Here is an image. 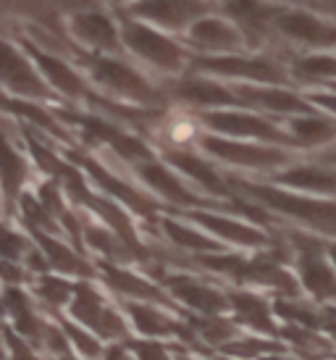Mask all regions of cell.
<instances>
[{
	"mask_svg": "<svg viewBox=\"0 0 336 360\" xmlns=\"http://www.w3.org/2000/svg\"><path fill=\"white\" fill-rule=\"evenodd\" d=\"M292 79L297 82H336V56L326 53H307V56H295L289 63Z\"/></svg>",
	"mask_w": 336,
	"mask_h": 360,
	"instance_id": "obj_34",
	"label": "cell"
},
{
	"mask_svg": "<svg viewBox=\"0 0 336 360\" xmlns=\"http://www.w3.org/2000/svg\"><path fill=\"white\" fill-rule=\"evenodd\" d=\"M328 255H331V263L336 266V245H331V248H328Z\"/></svg>",
	"mask_w": 336,
	"mask_h": 360,
	"instance_id": "obj_52",
	"label": "cell"
},
{
	"mask_svg": "<svg viewBox=\"0 0 336 360\" xmlns=\"http://www.w3.org/2000/svg\"><path fill=\"white\" fill-rule=\"evenodd\" d=\"M289 134L295 140V148H323L336 142V121L326 116H295L289 121Z\"/></svg>",
	"mask_w": 336,
	"mask_h": 360,
	"instance_id": "obj_30",
	"label": "cell"
},
{
	"mask_svg": "<svg viewBox=\"0 0 336 360\" xmlns=\"http://www.w3.org/2000/svg\"><path fill=\"white\" fill-rule=\"evenodd\" d=\"M234 92L245 108H257L278 116H310L313 103L281 87H257V84H234Z\"/></svg>",
	"mask_w": 336,
	"mask_h": 360,
	"instance_id": "obj_20",
	"label": "cell"
},
{
	"mask_svg": "<svg viewBox=\"0 0 336 360\" xmlns=\"http://www.w3.org/2000/svg\"><path fill=\"white\" fill-rule=\"evenodd\" d=\"M166 160L176 171H181L187 179H192L200 190L210 192L213 198H224V200H234V187L231 181L224 179L216 171V166L205 160L202 155L192 150H166Z\"/></svg>",
	"mask_w": 336,
	"mask_h": 360,
	"instance_id": "obj_21",
	"label": "cell"
},
{
	"mask_svg": "<svg viewBox=\"0 0 336 360\" xmlns=\"http://www.w3.org/2000/svg\"><path fill=\"white\" fill-rule=\"evenodd\" d=\"M228 302H231V310H234L239 323L252 326V329L271 334V337L281 334L276 329V323H273V308L260 295H252V292H228Z\"/></svg>",
	"mask_w": 336,
	"mask_h": 360,
	"instance_id": "obj_28",
	"label": "cell"
},
{
	"mask_svg": "<svg viewBox=\"0 0 336 360\" xmlns=\"http://www.w3.org/2000/svg\"><path fill=\"white\" fill-rule=\"evenodd\" d=\"M69 158L74 160L77 166H82V169L87 171L89 176L100 184V190H105V195H110L113 200L124 202L127 208H131L134 213H139V216H148V219L155 216V208H158V205L150 200L148 195H142L137 187H131L129 181L119 179V176L110 169H105L103 163H98V160L89 158V155H79L77 150H71Z\"/></svg>",
	"mask_w": 336,
	"mask_h": 360,
	"instance_id": "obj_16",
	"label": "cell"
},
{
	"mask_svg": "<svg viewBox=\"0 0 336 360\" xmlns=\"http://www.w3.org/2000/svg\"><path fill=\"white\" fill-rule=\"evenodd\" d=\"M276 181L284 187H295L316 195H336V166L326 163H302L276 174Z\"/></svg>",
	"mask_w": 336,
	"mask_h": 360,
	"instance_id": "obj_26",
	"label": "cell"
},
{
	"mask_svg": "<svg viewBox=\"0 0 336 360\" xmlns=\"http://www.w3.org/2000/svg\"><path fill=\"white\" fill-rule=\"evenodd\" d=\"M58 360H77V358H69V355H63V358H58Z\"/></svg>",
	"mask_w": 336,
	"mask_h": 360,
	"instance_id": "obj_53",
	"label": "cell"
},
{
	"mask_svg": "<svg viewBox=\"0 0 336 360\" xmlns=\"http://www.w3.org/2000/svg\"><path fill=\"white\" fill-rule=\"evenodd\" d=\"M3 276H6V281H8V284H13V281L24 279V271H21V266L16 269L11 260H3Z\"/></svg>",
	"mask_w": 336,
	"mask_h": 360,
	"instance_id": "obj_47",
	"label": "cell"
},
{
	"mask_svg": "<svg viewBox=\"0 0 336 360\" xmlns=\"http://www.w3.org/2000/svg\"><path fill=\"white\" fill-rule=\"evenodd\" d=\"M79 63L87 69L92 84L110 95V101H131L142 105H155L163 101V92L142 77L134 66L113 56H100V53H79Z\"/></svg>",
	"mask_w": 336,
	"mask_h": 360,
	"instance_id": "obj_2",
	"label": "cell"
},
{
	"mask_svg": "<svg viewBox=\"0 0 336 360\" xmlns=\"http://www.w3.org/2000/svg\"><path fill=\"white\" fill-rule=\"evenodd\" d=\"M30 176V169H27V163L21 158V153H16L13 145H6V158H3V187H6V195L11 198H21V187H24V181Z\"/></svg>",
	"mask_w": 336,
	"mask_h": 360,
	"instance_id": "obj_37",
	"label": "cell"
},
{
	"mask_svg": "<svg viewBox=\"0 0 336 360\" xmlns=\"http://www.w3.org/2000/svg\"><path fill=\"white\" fill-rule=\"evenodd\" d=\"M176 360H189V358H184V355H181V358H176Z\"/></svg>",
	"mask_w": 336,
	"mask_h": 360,
	"instance_id": "obj_55",
	"label": "cell"
},
{
	"mask_svg": "<svg viewBox=\"0 0 336 360\" xmlns=\"http://www.w3.org/2000/svg\"><path fill=\"white\" fill-rule=\"evenodd\" d=\"M284 240L292 248L297 260L299 279L318 302H334L336 305V269L326 260V245L316 237H307L302 231H284Z\"/></svg>",
	"mask_w": 336,
	"mask_h": 360,
	"instance_id": "obj_6",
	"label": "cell"
},
{
	"mask_svg": "<svg viewBox=\"0 0 336 360\" xmlns=\"http://www.w3.org/2000/svg\"><path fill=\"white\" fill-rule=\"evenodd\" d=\"M34 292H37V297H40L48 308H60V305H66L69 300H74L71 295L77 292V287H71L66 279H58V276H40L37 284H34Z\"/></svg>",
	"mask_w": 336,
	"mask_h": 360,
	"instance_id": "obj_39",
	"label": "cell"
},
{
	"mask_svg": "<svg viewBox=\"0 0 336 360\" xmlns=\"http://www.w3.org/2000/svg\"><path fill=\"white\" fill-rule=\"evenodd\" d=\"M224 352L226 355H234V358H266V355H278L284 352V345L281 342H266V340H237L224 345Z\"/></svg>",
	"mask_w": 336,
	"mask_h": 360,
	"instance_id": "obj_40",
	"label": "cell"
},
{
	"mask_svg": "<svg viewBox=\"0 0 336 360\" xmlns=\"http://www.w3.org/2000/svg\"><path fill=\"white\" fill-rule=\"evenodd\" d=\"M100 274L103 281L108 284L113 292H119L127 300H145V302H158V305H174L168 300V295L160 287H155L153 281L142 279L131 271L121 269L116 263H100Z\"/></svg>",
	"mask_w": 336,
	"mask_h": 360,
	"instance_id": "obj_25",
	"label": "cell"
},
{
	"mask_svg": "<svg viewBox=\"0 0 336 360\" xmlns=\"http://www.w3.org/2000/svg\"><path fill=\"white\" fill-rule=\"evenodd\" d=\"M105 360H134V358L127 352V347L113 345V347H108V350H105Z\"/></svg>",
	"mask_w": 336,
	"mask_h": 360,
	"instance_id": "obj_48",
	"label": "cell"
},
{
	"mask_svg": "<svg viewBox=\"0 0 336 360\" xmlns=\"http://www.w3.org/2000/svg\"><path fill=\"white\" fill-rule=\"evenodd\" d=\"M200 148L205 153H210L213 158L231 163V166H239V169L271 171L289 163V153L281 150V148L228 140V137H218V134H202L200 137Z\"/></svg>",
	"mask_w": 336,
	"mask_h": 360,
	"instance_id": "obj_8",
	"label": "cell"
},
{
	"mask_svg": "<svg viewBox=\"0 0 336 360\" xmlns=\"http://www.w3.org/2000/svg\"><path fill=\"white\" fill-rule=\"evenodd\" d=\"M187 216L195 224H200L202 229L213 231L216 237L221 240L231 242V245H239V248H268L271 245V237H266L260 229L255 226H250V224H242L237 219H228V216H221L216 210H205V208H198V210H187Z\"/></svg>",
	"mask_w": 336,
	"mask_h": 360,
	"instance_id": "obj_23",
	"label": "cell"
},
{
	"mask_svg": "<svg viewBox=\"0 0 336 360\" xmlns=\"http://www.w3.org/2000/svg\"><path fill=\"white\" fill-rule=\"evenodd\" d=\"M310 103L336 116V92H313V95H310Z\"/></svg>",
	"mask_w": 336,
	"mask_h": 360,
	"instance_id": "obj_46",
	"label": "cell"
},
{
	"mask_svg": "<svg viewBox=\"0 0 336 360\" xmlns=\"http://www.w3.org/2000/svg\"><path fill=\"white\" fill-rule=\"evenodd\" d=\"M121 40L131 56H137L139 60H145L148 66L163 71V74H179L187 69V63H192L187 51L179 45L176 40H171L166 34H160L158 30H153L148 24L137 21L134 16L121 19Z\"/></svg>",
	"mask_w": 336,
	"mask_h": 360,
	"instance_id": "obj_3",
	"label": "cell"
},
{
	"mask_svg": "<svg viewBox=\"0 0 336 360\" xmlns=\"http://www.w3.org/2000/svg\"><path fill=\"white\" fill-rule=\"evenodd\" d=\"M192 71H205L216 77H228V79H245L266 87H281L292 79V71L273 56H200L192 60Z\"/></svg>",
	"mask_w": 336,
	"mask_h": 360,
	"instance_id": "obj_4",
	"label": "cell"
},
{
	"mask_svg": "<svg viewBox=\"0 0 336 360\" xmlns=\"http://www.w3.org/2000/svg\"><path fill=\"white\" fill-rule=\"evenodd\" d=\"M273 32L284 40L302 48H336V27L316 13L302 8L281 11L276 16Z\"/></svg>",
	"mask_w": 336,
	"mask_h": 360,
	"instance_id": "obj_12",
	"label": "cell"
},
{
	"mask_svg": "<svg viewBox=\"0 0 336 360\" xmlns=\"http://www.w3.org/2000/svg\"><path fill=\"white\" fill-rule=\"evenodd\" d=\"M42 347H45L48 352H53L56 358H63L66 350H69V337H66L63 326H48V334H45Z\"/></svg>",
	"mask_w": 336,
	"mask_h": 360,
	"instance_id": "obj_43",
	"label": "cell"
},
{
	"mask_svg": "<svg viewBox=\"0 0 336 360\" xmlns=\"http://www.w3.org/2000/svg\"><path fill=\"white\" fill-rule=\"evenodd\" d=\"M6 308H8L11 319H13V326H16L21 340L32 342V345H42V342H45L48 323L34 313L30 297H27L24 292L16 290V287H8V290H6Z\"/></svg>",
	"mask_w": 336,
	"mask_h": 360,
	"instance_id": "obj_27",
	"label": "cell"
},
{
	"mask_svg": "<svg viewBox=\"0 0 336 360\" xmlns=\"http://www.w3.org/2000/svg\"><path fill=\"white\" fill-rule=\"evenodd\" d=\"M160 231L171 245H176L179 250H187L192 255H210V252H221V245L213 242L210 237L200 234L198 229H189L187 224H181L176 219H160L158 221Z\"/></svg>",
	"mask_w": 336,
	"mask_h": 360,
	"instance_id": "obj_32",
	"label": "cell"
},
{
	"mask_svg": "<svg viewBox=\"0 0 336 360\" xmlns=\"http://www.w3.org/2000/svg\"><path fill=\"white\" fill-rule=\"evenodd\" d=\"M224 11L228 13V21H234L252 45H260L266 34L273 32L276 16L281 13V8L263 0H228L224 3Z\"/></svg>",
	"mask_w": 336,
	"mask_h": 360,
	"instance_id": "obj_22",
	"label": "cell"
},
{
	"mask_svg": "<svg viewBox=\"0 0 336 360\" xmlns=\"http://www.w3.org/2000/svg\"><path fill=\"white\" fill-rule=\"evenodd\" d=\"M71 316L82 321V326L95 331L98 337L127 340V321L121 319L113 308H108L89 284H77L74 300H71Z\"/></svg>",
	"mask_w": 336,
	"mask_h": 360,
	"instance_id": "obj_11",
	"label": "cell"
},
{
	"mask_svg": "<svg viewBox=\"0 0 336 360\" xmlns=\"http://www.w3.org/2000/svg\"><path fill=\"white\" fill-rule=\"evenodd\" d=\"M231 187L242 195H247L250 200L263 205L266 210L281 213L292 221H299L302 226L313 231H321L326 237H336V202L334 200H316L305 195H292L287 190H278L271 184H250V181L228 179Z\"/></svg>",
	"mask_w": 336,
	"mask_h": 360,
	"instance_id": "obj_1",
	"label": "cell"
},
{
	"mask_svg": "<svg viewBox=\"0 0 336 360\" xmlns=\"http://www.w3.org/2000/svg\"><path fill=\"white\" fill-rule=\"evenodd\" d=\"M127 313L134 329L139 334H145L148 340H166V337H179L184 342H195V331H189L181 321L166 316L163 310L153 308V305H139V302H127Z\"/></svg>",
	"mask_w": 336,
	"mask_h": 360,
	"instance_id": "obj_24",
	"label": "cell"
},
{
	"mask_svg": "<svg viewBox=\"0 0 336 360\" xmlns=\"http://www.w3.org/2000/svg\"><path fill=\"white\" fill-rule=\"evenodd\" d=\"M321 163H326V166H336V148L334 150H326L321 155Z\"/></svg>",
	"mask_w": 336,
	"mask_h": 360,
	"instance_id": "obj_50",
	"label": "cell"
},
{
	"mask_svg": "<svg viewBox=\"0 0 336 360\" xmlns=\"http://www.w3.org/2000/svg\"><path fill=\"white\" fill-rule=\"evenodd\" d=\"M6 110L16 113L19 119L30 121L32 129H34V131H48L50 137H56V140L71 142L69 131H66V127H63V121L58 119V113H53V110H45L42 105H37V103L16 101V98H6Z\"/></svg>",
	"mask_w": 336,
	"mask_h": 360,
	"instance_id": "obj_31",
	"label": "cell"
},
{
	"mask_svg": "<svg viewBox=\"0 0 336 360\" xmlns=\"http://www.w3.org/2000/svg\"><path fill=\"white\" fill-rule=\"evenodd\" d=\"M3 84L11 95H19L21 101H53V90L40 69H34L24 51H16L11 42L3 48Z\"/></svg>",
	"mask_w": 336,
	"mask_h": 360,
	"instance_id": "obj_13",
	"label": "cell"
},
{
	"mask_svg": "<svg viewBox=\"0 0 336 360\" xmlns=\"http://www.w3.org/2000/svg\"><path fill=\"white\" fill-rule=\"evenodd\" d=\"M174 98L181 103H187L192 108H202V110H216V108H231V105H239L245 108L242 101L237 98L234 87H226L216 79H205V77H198V74H189V77H181V79L171 87Z\"/></svg>",
	"mask_w": 336,
	"mask_h": 360,
	"instance_id": "obj_19",
	"label": "cell"
},
{
	"mask_svg": "<svg viewBox=\"0 0 336 360\" xmlns=\"http://www.w3.org/2000/svg\"><path fill=\"white\" fill-rule=\"evenodd\" d=\"M200 121L218 137L228 140H257V142H276V145H295L292 134L276 127L273 121L263 119L257 113L247 110H208L202 113Z\"/></svg>",
	"mask_w": 336,
	"mask_h": 360,
	"instance_id": "obj_7",
	"label": "cell"
},
{
	"mask_svg": "<svg viewBox=\"0 0 336 360\" xmlns=\"http://www.w3.org/2000/svg\"><path fill=\"white\" fill-rule=\"evenodd\" d=\"M84 242H87L95 252H100V255L105 258V263L142 260L113 229H103V226H95V224H84Z\"/></svg>",
	"mask_w": 336,
	"mask_h": 360,
	"instance_id": "obj_33",
	"label": "cell"
},
{
	"mask_svg": "<svg viewBox=\"0 0 336 360\" xmlns=\"http://www.w3.org/2000/svg\"><path fill=\"white\" fill-rule=\"evenodd\" d=\"M34 237H37V245H40L42 255L48 258V263L56 271H63V274H71V276H92V274H95V269L82 258L79 252L71 250L69 245H63L60 240H56L53 234L34 231Z\"/></svg>",
	"mask_w": 336,
	"mask_h": 360,
	"instance_id": "obj_29",
	"label": "cell"
},
{
	"mask_svg": "<svg viewBox=\"0 0 336 360\" xmlns=\"http://www.w3.org/2000/svg\"><path fill=\"white\" fill-rule=\"evenodd\" d=\"M71 37L82 45H87L92 53L100 56H116L124 51V40H121V27L110 19L103 11H77L69 21Z\"/></svg>",
	"mask_w": 336,
	"mask_h": 360,
	"instance_id": "obj_14",
	"label": "cell"
},
{
	"mask_svg": "<svg viewBox=\"0 0 336 360\" xmlns=\"http://www.w3.org/2000/svg\"><path fill=\"white\" fill-rule=\"evenodd\" d=\"M278 337H284L287 342H292L297 350H302L305 355H331L334 352L336 342H328L326 337L316 334V329H305V326H297V323H287Z\"/></svg>",
	"mask_w": 336,
	"mask_h": 360,
	"instance_id": "obj_36",
	"label": "cell"
},
{
	"mask_svg": "<svg viewBox=\"0 0 336 360\" xmlns=\"http://www.w3.org/2000/svg\"><path fill=\"white\" fill-rule=\"evenodd\" d=\"M60 121H69L74 127L82 129V137L89 140L92 145H103L108 148L113 155L124 158L127 163H148L153 160V153H150L148 142H142L139 137H134L131 131H127L121 124L105 119V116H98V113H74V110H58Z\"/></svg>",
	"mask_w": 336,
	"mask_h": 360,
	"instance_id": "obj_5",
	"label": "cell"
},
{
	"mask_svg": "<svg viewBox=\"0 0 336 360\" xmlns=\"http://www.w3.org/2000/svg\"><path fill=\"white\" fill-rule=\"evenodd\" d=\"M60 326H63V331H66L69 342H74V347H77V350H79L87 360L105 358V350H103V345H100V342L95 340L92 334H84L79 326H74L71 321H63V319H60Z\"/></svg>",
	"mask_w": 336,
	"mask_h": 360,
	"instance_id": "obj_41",
	"label": "cell"
},
{
	"mask_svg": "<svg viewBox=\"0 0 336 360\" xmlns=\"http://www.w3.org/2000/svg\"><path fill=\"white\" fill-rule=\"evenodd\" d=\"M331 90H334V92H336V82H334V84H331Z\"/></svg>",
	"mask_w": 336,
	"mask_h": 360,
	"instance_id": "obj_54",
	"label": "cell"
},
{
	"mask_svg": "<svg viewBox=\"0 0 336 360\" xmlns=\"http://www.w3.org/2000/svg\"><path fill=\"white\" fill-rule=\"evenodd\" d=\"M189 326L210 345H226L234 340V331H237L231 321L218 319V316H195V319H189Z\"/></svg>",
	"mask_w": 336,
	"mask_h": 360,
	"instance_id": "obj_38",
	"label": "cell"
},
{
	"mask_svg": "<svg viewBox=\"0 0 336 360\" xmlns=\"http://www.w3.org/2000/svg\"><path fill=\"white\" fill-rule=\"evenodd\" d=\"M113 3H124V0H113Z\"/></svg>",
	"mask_w": 336,
	"mask_h": 360,
	"instance_id": "obj_56",
	"label": "cell"
},
{
	"mask_svg": "<svg viewBox=\"0 0 336 360\" xmlns=\"http://www.w3.org/2000/svg\"><path fill=\"white\" fill-rule=\"evenodd\" d=\"M21 51L30 53V58L37 63V69H40V74L45 77V82H48L56 92H60L63 98H69V101H74V103L92 101L95 90L89 87L87 82H84V77L71 66L69 60L56 58V56L40 51V48L32 45L30 40H21Z\"/></svg>",
	"mask_w": 336,
	"mask_h": 360,
	"instance_id": "obj_10",
	"label": "cell"
},
{
	"mask_svg": "<svg viewBox=\"0 0 336 360\" xmlns=\"http://www.w3.org/2000/svg\"><path fill=\"white\" fill-rule=\"evenodd\" d=\"M224 3H228V0H224Z\"/></svg>",
	"mask_w": 336,
	"mask_h": 360,
	"instance_id": "obj_57",
	"label": "cell"
},
{
	"mask_svg": "<svg viewBox=\"0 0 336 360\" xmlns=\"http://www.w3.org/2000/svg\"><path fill=\"white\" fill-rule=\"evenodd\" d=\"M129 11L134 19H145L171 32H184L195 21L208 16V3L205 0H134Z\"/></svg>",
	"mask_w": 336,
	"mask_h": 360,
	"instance_id": "obj_9",
	"label": "cell"
},
{
	"mask_svg": "<svg viewBox=\"0 0 336 360\" xmlns=\"http://www.w3.org/2000/svg\"><path fill=\"white\" fill-rule=\"evenodd\" d=\"M6 340H8V360H40L27 342H21V337H16L11 329H6Z\"/></svg>",
	"mask_w": 336,
	"mask_h": 360,
	"instance_id": "obj_45",
	"label": "cell"
},
{
	"mask_svg": "<svg viewBox=\"0 0 336 360\" xmlns=\"http://www.w3.org/2000/svg\"><path fill=\"white\" fill-rule=\"evenodd\" d=\"M326 316H328L326 329L331 331V337H334V340H336V308H326Z\"/></svg>",
	"mask_w": 336,
	"mask_h": 360,
	"instance_id": "obj_49",
	"label": "cell"
},
{
	"mask_svg": "<svg viewBox=\"0 0 336 360\" xmlns=\"http://www.w3.org/2000/svg\"><path fill=\"white\" fill-rule=\"evenodd\" d=\"M273 313H278L287 323H297V326H305V329H326L328 323L326 310H318L316 305H310L305 300H297V297L278 300L273 305Z\"/></svg>",
	"mask_w": 336,
	"mask_h": 360,
	"instance_id": "obj_35",
	"label": "cell"
},
{
	"mask_svg": "<svg viewBox=\"0 0 336 360\" xmlns=\"http://www.w3.org/2000/svg\"><path fill=\"white\" fill-rule=\"evenodd\" d=\"M260 360H292V358H284V355L278 352V355H266V358H260Z\"/></svg>",
	"mask_w": 336,
	"mask_h": 360,
	"instance_id": "obj_51",
	"label": "cell"
},
{
	"mask_svg": "<svg viewBox=\"0 0 336 360\" xmlns=\"http://www.w3.org/2000/svg\"><path fill=\"white\" fill-rule=\"evenodd\" d=\"M187 40L195 51L216 53V56H231L242 53L247 45V37L242 34L234 21H226L221 16H202L187 30Z\"/></svg>",
	"mask_w": 336,
	"mask_h": 360,
	"instance_id": "obj_15",
	"label": "cell"
},
{
	"mask_svg": "<svg viewBox=\"0 0 336 360\" xmlns=\"http://www.w3.org/2000/svg\"><path fill=\"white\" fill-rule=\"evenodd\" d=\"M129 347L137 352L139 360H171L166 347L158 342H129Z\"/></svg>",
	"mask_w": 336,
	"mask_h": 360,
	"instance_id": "obj_44",
	"label": "cell"
},
{
	"mask_svg": "<svg viewBox=\"0 0 336 360\" xmlns=\"http://www.w3.org/2000/svg\"><path fill=\"white\" fill-rule=\"evenodd\" d=\"M160 281L166 284L171 295L189 305L192 310H198L200 316H218L226 308H231L228 295L218 292L216 287H210L205 281L187 276V274H160Z\"/></svg>",
	"mask_w": 336,
	"mask_h": 360,
	"instance_id": "obj_17",
	"label": "cell"
},
{
	"mask_svg": "<svg viewBox=\"0 0 336 360\" xmlns=\"http://www.w3.org/2000/svg\"><path fill=\"white\" fill-rule=\"evenodd\" d=\"M30 245H27V240L21 237V234H16V231L6 229V234H3V258L11 260V263H19L21 260L30 255Z\"/></svg>",
	"mask_w": 336,
	"mask_h": 360,
	"instance_id": "obj_42",
	"label": "cell"
},
{
	"mask_svg": "<svg viewBox=\"0 0 336 360\" xmlns=\"http://www.w3.org/2000/svg\"><path fill=\"white\" fill-rule=\"evenodd\" d=\"M134 171H137V176L148 184L150 190L155 192V195H160L163 200H168L171 205H176V208L198 210V208H208L210 205L208 200H202L200 195H195V192L189 190L187 184L179 179V174L168 171L158 160L139 163V166H134Z\"/></svg>",
	"mask_w": 336,
	"mask_h": 360,
	"instance_id": "obj_18",
	"label": "cell"
}]
</instances>
